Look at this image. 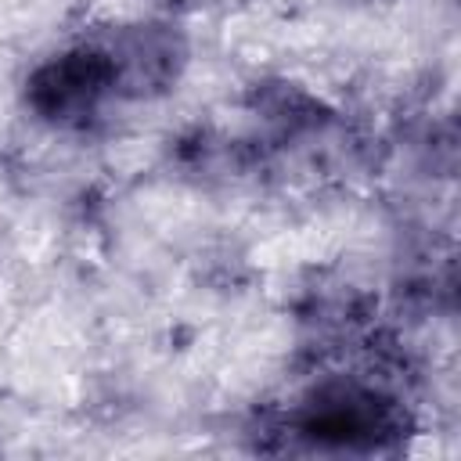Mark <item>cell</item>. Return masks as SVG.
<instances>
[{
	"mask_svg": "<svg viewBox=\"0 0 461 461\" xmlns=\"http://www.w3.org/2000/svg\"><path fill=\"white\" fill-rule=\"evenodd\" d=\"M292 436L317 450L382 454L411 436V414L396 396L375 385L335 378L306 393L292 414Z\"/></svg>",
	"mask_w": 461,
	"mask_h": 461,
	"instance_id": "obj_1",
	"label": "cell"
},
{
	"mask_svg": "<svg viewBox=\"0 0 461 461\" xmlns=\"http://www.w3.org/2000/svg\"><path fill=\"white\" fill-rule=\"evenodd\" d=\"M108 97H115V76L101 43L72 47L25 79V104L50 126H83Z\"/></svg>",
	"mask_w": 461,
	"mask_h": 461,
	"instance_id": "obj_2",
	"label": "cell"
},
{
	"mask_svg": "<svg viewBox=\"0 0 461 461\" xmlns=\"http://www.w3.org/2000/svg\"><path fill=\"white\" fill-rule=\"evenodd\" d=\"M115 76V97H162L187 65V40L169 22H137L115 29L104 43Z\"/></svg>",
	"mask_w": 461,
	"mask_h": 461,
	"instance_id": "obj_3",
	"label": "cell"
},
{
	"mask_svg": "<svg viewBox=\"0 0 461 461\" xmlns=\"http://www.w3.org/2000/svg\"><path fill=\"white\" fill-rule=\"evenodd\" d=\"M256 108L281 130H310V126L324 122L321 101L310 97L306 90H299L295 83H263L256 90Z\"/></svg>",
	"mask_w": 461,
	"mask_h": 461,
	"instance_id": "obj_4",
	"label": "cell"
},
{
	"mask_svg": "<svg viewBox=\"0 0 461 461\" xmlns=\"http://www.w3.org/2000/svg\"><path fill=\"white\" fill-rule=\"evenodd\" d=\"M162 7H169V11H194V7H205V4H212V0H158Z\"/></svg>",
	"mask_w": 461,
	"mask_h": 461,
	"instance_id": "obj_5",
	"label": "cell"
}]
</instances>
